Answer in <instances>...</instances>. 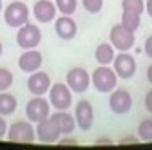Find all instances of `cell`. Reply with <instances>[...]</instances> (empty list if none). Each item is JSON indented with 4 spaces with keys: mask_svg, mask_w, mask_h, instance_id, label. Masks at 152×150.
Instances as JSON below:
<instances>
[{
    "mask_svg": "<svg viewBox=\"0 0 152 150\" xmlns=\"http://www.w3.org/2000/svg\"><path fill=\"white\" fill-rule=\"evenodd\" d=\"M91 83L94 85V89L98 92H102V94H110L118 85V74L109 65H100L92 71Z\"/></svg>",
    "mask_w": 152,
    "mask_h": 150,
    "instance_id": "cell-1",
    "label": "cell"
},
{
    "mask_svg": "<svg viewBox=\"0 0 152 150\" xmlns=\"http://www.w3.org/2000/svg\"><path fill=\"white\" fill-rule=\"evenodd\" d=\"M109 40L112 44V47L120 51V52H127L134 47L136 44V36H134V31L127 29L123 24H116L112 25L110 33H109Z\"/></svg>",
    "mask_w": 152,
    "mask_h": 150,
    "instance_id": "cell-2",
    "label": "cell"
},
{
    "mask_svg": "<svg viewBox=\"0 0 152 150\" xmlns=\"http://www.w3.org/2000/svg\"><path fill=\"white\" fill-rule=\"evenodd\" d=\"M4 20L9 27H22L24 24L29 22V7L20 2V0H15V2L7 4V7L4 9Z\"/></svg>",
    "mask_w": 152,
    "mask_h": 150,
    "instance_id": "cell-3",
    "label": "cell"
},
{
    "mask_svg": "<svg viewBox=\"0 0 152 150\" xmlns=\"http://www.w3.org/2000/svg\"><path fill=\"white\" fill-rule=\"evenodd\" d=\"M42 42V31L38 29L36 24H24L22 27H18L16 33V44L20 49H36Z\"/></svg>",
    "mask_w": 152,
    "mask_h": 150,
    "instance_id": "cell-4",
    "label": "cell"
},
{
    "mask_svg": "<svg viewBox=\"0 0 152 150\" xmlns=\"http://www.w3.org/2000/svg\"><path fill=\"white\" fill-rule=\"evenodd\" d=\"M49 103L56 110H67L72 105V90L67 83H54L49 89Z\"/></svg>",
    "mask_w": 152,
    "mask_h": 150,
    "instance_id": "cell-5",
    "label": "cell"
},
{
    "mask_svg": "<svg viewBox=\"0 0 152 150\" xmlns=\"http://www.w3.org/2000/svg\"><path fill=\"white\" fill-rule=\"evenodd\" d=\"M26 116L31 123H38L51 116V103L44 96H34L26 105Z\"/></svg>",
    "mask_w": 152,
    "mask_h": 150,
    "instance_id": "cell-6",
    "label": "cell"
},
{
    "mask_svg": "<svg viewBox=\"0 0 152 150\" xmlns=\"http://www.w3.org/2000/svg\"><path fill=\"white\" fill-rule=\"evenodd\" d=\"M7 139L13 143H33L36 139V130L29 121H15L7 128Z\"/></svg>",
    "mask_w": 152,
    "mask_h": 150,
    "instance_id": "cell-7",
    "label": "cell"
},
{
    "mask_svg": "<svg viewBox=\"0 0 152 150\" xmlns=\"http://www.w3.org/2000/svg\"><path fill=\"white\" fill-rule=\"evenodd\" d=\"M65 83L74 94H82L91 85V74L83 67H72L65 76Z\"/></svg>",
    "mask_w": 152,
    "mask_h": 150,
    "instance_id": "cell-8",
    "label": "cell"
},
{
    "mask_svg": "<svg viewBox=\"0 0 152 150\" xmlns=\"http://www.w3.org/2000/svg\"><path fill=\"white\" fill-rule=\"evenodd\" d=\"M114 72L118 74V78H121V80H130L132 76L136 74V69H138V65H136V60H134V56L132 54H129V52H120V54H116L114 56Z\"/></svg>",
    "mask_w": 152,
    "mask_h": 150,
    "instance_id": "cell-9",
    "label": "cell"
},
{
    "mask_svg": "<svg viewBox=\"0 0 152 150\" xmlns=\"http://www.w3.org/2000/svg\"><path fill=\"white\" fill-rule=\"evenodd\" d=\"M109 107L114 114H127L132 108V96L125 89H114L109 96Z\"/></svg>",
    "mask_w": 152,
    "mask_h": 150,
    "instance_id": "cell-10",
    "label": "cell"
},
{
    "mask_svg": "<svg viewBox=\"0 0 152 150\" xmlns=\"http://www.w3.org/2000/svg\"><path fill=\"white\" fill-rule=\"evenodd\" d=\"M74 119H76V127L83 132L91 130L92 123H94V108L91 105V101L87 100H80L74 107Z\"/></svg>",
    "mask_w": 152,
    "mask_h": 150,
    "instance_id": "cell-11",
    "label": "cell"
},
{
    "mask_svg": "<svg viewBox=\"0 0 152 150\" xmlns=\"http://www.w3.org/2000/svg\"><path fill=\"white\" fill-rule=\"evenodd\" d=\"M51 89V78H49V74L44 72V71H34L31 72V76L27 78V90L31 92V94L34 96H44L47 94Z\"/></svg>",
    "mask_w": 152,
    "mask_h": 150,
    "instance_id": "cell-12",
    "label": "cell"
},
{
    "mask_svg": "<svg viewBox=\"0 0 152 150\" xmlns=\"http://www.w3.org/2000/svg\"><path fill=\"white\" fill-rule=\"evenodd\" d=\"M62 132L58 130V127H56V123L47 118V119H42V121H38L36 123V139L38 141H42V143H56L60 139Z\"/></svg>",
    "mask_w": 152,
    "mask_h": 150,
    "instance_id": "cell-13",
    "label": "cell"
},
{
    "mask_svg": "<svg viewBox=\"0 0 152 150\" xmlns=\"http://www.w3.org/2000/svg\"><path fill=\"white\" fill-rule=\"evenodd\" d=\"M56 4L51 2V0H38V2L33 6V16L36 22L40 24H49L56 18Z\"/></svg>",
    "mask_w": 152,
    "mask_h": 150,
    "instance_id": "cell-14",
    "label": "cell"
},
{
    "mask_svg": "<svg viewBox=\"0 0 152 150\" xmlns=\"http://www.w3.org/2000/svg\"><path fill=\"white\" fill-rule=\"evenodd\" d=\"M42 52L40 51H34V49H26L22 54H20V58H18V67H20L22 72H34L42 67Z\"/></svg>",
    "mask_w": 152,
    "mask_h": 150,
    "instance_id": "cell-15",
    "label": "cell"
},
{
    "mask_svg": "<svg viewBox=\"0 0 152 150\" xmlns=\"http://www.w3.org/2000/svg\"><path fill=\"white\" fill-rule=\"evenodd\" d=\"M54 33L60 36L62 40H72L76 33H78V25L69 15H62L60 18L54 20Z\"/></svg>",
    "mask_w": 152,
    "mask_h": 150,
    "instance_id": "cell-16",
    "label": "cell"
},
{
    "mask_svg": "<svg viewBox=\"0 0 152 150\" xmlns=\"http://www.w3.org/2000/svg\"><path fill=\"white\" fill-rule=\"evenodd\" d=\"M49 118L56 123V127H58V130L62 132V136H69V134L74 132L76 119H74V116L69 114L67 110H56L54 114H51Z\"/></svg>",
    "mask_w": 152,
    "mask_h": 150,
    "instance_id": "cell-17",
    "label": "cell"
},
{
    "mask_svg": "<svg viewBox=\"0 0 152 150\" xmlns=\"http://www.w3.org/2000/svg\"><path fill=\"white\" fill-rule=\"evenodd\" d=\"M114 51L116 49L112 47L110 42H103V44H100L96 47V51H94V58H96V62L100 65H110L114 62V56H116Z\"/></svg>",
    "mask_w": 152,
    "mask_h": 150,
    "instance_id": "cell-18",
    "label": "cell"
},
{
    "mask_svg": "<svg viewBox=\"0 0 152 150\" xmlns=\"http://www.w3.org/2000/svg\"><path fill=\"white\" fill-rule=\"evenodd\" d=\"M18 107V101L13 94H7V92H0V116H11L15 114V110Z\"/></svg>",
    "mask_w": 152,
    "mask_h": 150,
    "instance_id": "cell-19",
    "label": "cell"
},
{
    "mask_svg": "<svg viewBox=\"0 0 152 150\" xmlns=\"http://www.w3.org/2000/svg\"><path fill=\"white\" fill-rule=\"evenodd\" d=\"M121 24H123L127 29H130V31H134V33H136L138 27L141 25V15L123 11V15H121Z\"/></svg>",
    "mask_w": 152,
    "mask_h": 150,
    "instance_id": "cell-20",
    "label": "cell"
},
{
    "mask_svg": "<svg viewBox=\"0 0 152 150\" xmlns=\"http://www.w3.org/2000/svg\"><path fill=\"white\" fill-rule=\"evenodd\" d=\"M56 4V9H58L62 15H72L78 7V0H54Z\"/></svg>",
    "mask_w": 152,
    "mask_h": 150,
    "instance_id": "cell-21",
    "label": "cell"
},
{
    "mask_svg": "<svg viewBox=\"0 0 152 150\" xmlns=\"http://www.w3.org/2000/svg\"><path fill=\"white\" fill-rule=\"evenodd\" d=\"M138 138L140 141H152V119H143L138 125Z\"/></svg>",
    "mask_w": 152,
    "mask_h": 150,
    "instance_id": "cell-22",
    "label": "cell"
},
{
    "mask_svg": "<svg viewBox=\"0 0 152 150\" xmlns=\"http://www.w3.org/2000/svg\"><path fill=\"white\" fill-rule=\"evenodd\" d=\"M121 7H123V11L141 15L145 11V2L143 0H121Z\"/></svg>",
    "mask_w": 152,
    "mask_h": 150,
    "instance_id": "cell-23",
    "label": "cell"
},
{
    "mask_svg": "<svg viewBox=\"0 0 152 150\" xmlns=\"http://www.w3.org/2000/svg\"><path fill=\"white\" fill-rule=\"evenodd\" d=\"M13 72L6 67H0V92L7 90L11 85H13Z\"/></svg>",
    "mask_w": 152,
    "mask_h": 150,
    "instance_id": "cell-24",
    "label": "cell"
},
{
    "mask_svg": "<svg viewBox=\"0 0 152 150\" xmlns=\"http://www.w3.org/2000/svg\"><path fill=\"white\" fill-rule=\"evenodd\" d=\"M82 6L87 13L96 15L103 9V0H82Z\"/></svg>",
    "mask_w": 152,
    "mask_h": 150,
    "instance_id": "cell-25",
    "label": "cell"
},
{
    "mask_svg": "<svg viewBox=\"0 0 152 150\" xmlns=\"http://www.w3.org/2000/svg\"><path fill=\"white\" fill-rule=\"evenodd\" d=\"M6 134H7V123H6L4 116H0V139L6 138Z\"/></svg>",
    "mask_w": 152,
    "mask_h": 150,
    "instance_id": "cell-26",
    "label": "cell"
},
{
    "mask_svg": "<svg viewBox=\"0 0 152 150\" xmlns=\"http://www.w3.org/2000/svg\"><path fill=\"white\" fill-rule=\"evenodd\" d=\"M136 143H140V138H134V136H127L120 141V145H136Z\"/></svg>",
    "mask_w": 152,
    "mask_h": 150,
    "instance_id": "cell-27",
    "label": "cell"
},
{
    "mask_svg": "<svg viewBox=\"0 0 152 150\" xmlns=\"http://www.w3.org/2000/svg\"><path fill=\"white\" fill-rule=\"evenodd\" d=\"M145 54L148 56V58H152V34L145 40Z\"/></svg>",
    "mask_w": 152,
    "mask_h": 150,
    "instance_id": "cell-28",
    "label": "cell"
},
{
    "mask_svg": "<svg viewBox=\"0 0 152 150\" xmlns=\"http://www.w3.org/2000/svg\"><path fill=\"white\" fill-rule=\"evenodd\" d=\"M145 108L152 114V90H148L147 96H145Z\"/></svg>",
    "mask_w": 152,
    "mask_h": 150,
    "instance_id": "cell-29",
    "label": "cell"
},
{
    "mask_svg": "<svg viewBox=\"0 0 152 150\" xmlns=\"http://www.w3.org/2000/svg\"><path fill=\"white\" fill-rule=\"evenodd\" d=\"M145 11H147V15L152 18V0H145Z\"/></svg>",
    "mask_w": 152,
    "mask_h": 150,
    "instance_id": "cell-30",
    "label": "cell"
},
{
    "mask_svg": "<svg viewBox=\"0 0 152 150\" xmlns=\"http://www.w3.org/2000/svg\"><path fill=\"white\" fill-rule=\"evenodd\" d=\"M56 143H58V145H78L76 139H58Z\"/></svg>",
    "mask_w": 152,
    "mask_h": 150,
    "instance_id": "cell-31",
    "label": "cell"
},
{
    "mask_svg": "<svg viewBox=\"0 0 152 150\" xmlns=\"http://www.w3.org/2000/svg\"><path fill=\"white\" fill-rule=\"evenodd\" d=\"M147 80H148V83L152 85V63H150L148 69H147Z\"/></svg>",
    "mask_w": 152,
    "mask_h": 150,
    "instance_id": "cell-32",
    "label": "cell"
},
{
    "mask_svg": "<svg viewBox=\"0 0 152 150\" xmlns=\"http://www.w3.org/2000/svg\"><path fill=\"white\" fill-rule=\"evenodd\" d=\"M94 145H112V141L110 139H98Z\"/></svg>",
    "mask_w": 152,
    "mask_h": 150,
    "instance_id": "cell-33",
    "label": "cell"
},
{
    "mask_svg": "<svg viewBox=\"0 0 152 150\" xmlns=\"http://www.w3.org/2000/svg\"><path fill=\"white\" fill-rule=\"evenodd\" d=\"M2 51H4V45H2V42H0V56H2Z\"/></svg>",
    "mask_w": 152,
    "mask_h": 150,
    "instance_id": "cell-34",
    "label": "cell"
},
{
    "mask_svg": "<svg viewBox=\"0 0 152 150\" xmlns=\"http://www.w3.org/2000/svg\"><path fill=\"white\" fill-rule=\"evenodd\" d=\"M4 9V6H2V0H0V11H2Z\"/></svg>",
    "mask_w": 152,
    "mask_h": 150,
    "instance_id": "cell-35",
    "label": "cell"
}]
</instances>
